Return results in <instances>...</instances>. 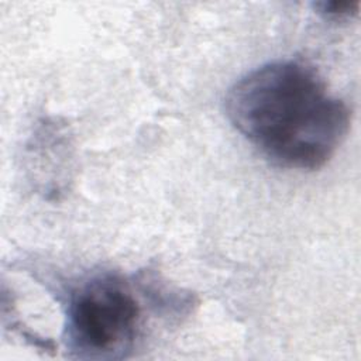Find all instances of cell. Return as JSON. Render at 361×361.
I'll return each mask as SVG.
<instances>
[{"label": "cell", "mask_w": 361, "mask_h": 361, "mask_svg": "<svg viewBox=\"0 0 361 361\" xmlns=\"http://www.w3.org/2000/svg\"><path fill=\"white\" fill-rule=\"evenodd\" d=\"M231 124L274 164L289 169L323 166L344 141L351 121L345 102L299 61L262 65L226 96Z\"/></svg>", "instance_id": "1"}, {"label": "cell", "mask_w": 361, "mask_h": 361, "mask_svg": "<svg viewBox=\"0 0 361 361\" xmlns=\"http://www.w3.org/2000/svg\"><path fill=\"white\" fill-rule=\"evenodd\" d=\"M141 323L130 285L114 274L80 283L66 310V347L85 360H118L133 350Z\"/></svg>", "instance_id": "2"}, {"label": "cell", "mask_w": 361, "mask_h": 361, "mask_svg": "<svg viewBox=\"0 0 361 361\" xmlns=\"http://www.w3.org/2000/svg\"><path fill=\"white\" fill-rule=\"evenodd\" d=\"M314 8L322 13L326 17L330 18H343V17H351L358 13L360 1H341V0H324L314 3Z\"/></svg>", "instance_id": "3"}]
</instances>
